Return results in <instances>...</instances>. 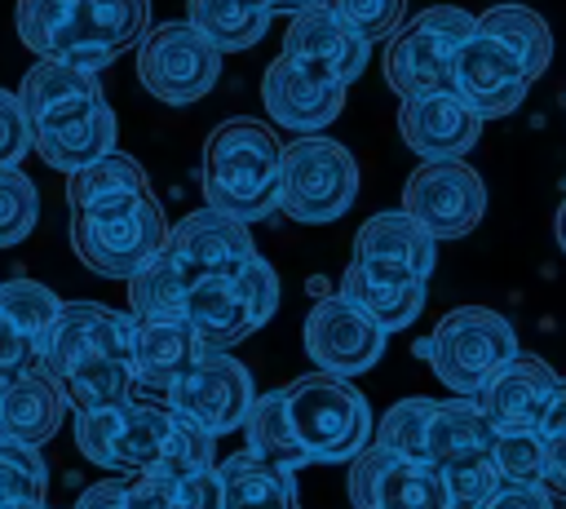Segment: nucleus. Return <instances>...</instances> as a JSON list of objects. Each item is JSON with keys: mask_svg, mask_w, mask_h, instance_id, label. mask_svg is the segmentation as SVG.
Instances as JSON below:
<instances>
[{"mask_svg": "<svg viewBox=\"0 0 566 509\" xmlns=\"http://www.w3.org/2000/svg\"><path fill=\"white\" fill-rule=\"evenodd\" d=\"M243 434L252 456L292 474L305 465L354 460L376 438L363 389L349 376H336L323 367L287 381L283 389L261 394L252 403Z\"/></svg>", "mask_w": 566, "mask_h": 509, "instance_id": "1", "label": "nucleus"}, {"mask_svg": "<svg viewBox=\"0 0 566 509\" xmlns=\"http://www.w3.org/2000/svg\"><path fill=\"white\" fill-rule=\"evenodd\" d=\"M261 252L248 235V221L221 208H199L181 217L168 230L164 248L128 279V310L137 319H181L186 297L239 274Z\"/></svg>", "mask_w": 566, "mask_h": 509, "instance_id": "2", "label": "nucleus"}, {"mask_svg": "<svg viewBox=\"0 0 566 509\" xmlns=\"http://www.w3.org/2000/svg\"><path fill=\"white\" fill-rule=\"evenodd\" d=\"M75 447L84 460L111 474H150V478H181L212 465V434L190 425L168 403L124 398L111 407L75 412Z\"/></svg>", "mask_w": 566, "mask_h": 509, "instance_id": "3", "label": "nucleus"}, {"mask_svg": "<svg viewBox=\"0 0 566 509\" xmlns=\"http://www.w3.org/2000/svg\"><path fill=\"white\" fill-rule=\"evenodd\" d=\"M18 97L31 120L35 155L49 168L75 173V168L93 164L97 155L115 150V111L102 93L97 71L40 58L22 75Z\"/></svg>", "mask_w": 566, "mask_h": 509, "instance_id": "4", "label": "nucleus"}, {"mask_svg": "<svg viewBox=\"0 0 566 509\" xmlns=\"http://www.w3.org/2000/svg\"><path fill=\"white\" fill-rule=\"evenodd\" d=\"M133 332H137L133 310L124 314L102 301H66L62 305L44 372L62 385V394L75 412H93V407L133 398V389H137Z\"/></svg>", "mask_w": 566, "mask_h": 509, "instance_id": "5", "label": "nucleus"}, {"mask_svg": "<svg viewBox=\"0 0 566 509\" xmlns=\"http://www.w3.org/2000/svg\"><path fill=\"white\" fill-rule=\"evenodd\" d=\"M203 199L239 221H265L283 208V146L270 124L234 115L203 142Z\"/></svg>", "mask_w": 566, "mask_h": 509, "instance_id": "6", "label": "nucleus"}, {"mask_svg": "<svg viewBox=\"0 0 566 509\" xmlns=\"http://www.w3.org/2000/svg\"><path fill=\"white\" fill-rule=\"evenodd\" d=\"M416 354L429 359L433 376L464 398H478L500 367H509L517 350V332L500 310L486 305H455L447 310L424 341H416Z\"/></svg>", "mask_w": 566, "mask_h": 509, "instance_id": "7", "label": "nucleus"}, {"mask_svg": "<svg viewBox=\"0 0 566 509\" xmlns=\"http://www.w3.org/2000/svg\"><path fill=\"white\" fill-rule=\"evenodd\" d=\"M495 438L500 429L486 420L478 398L455 394L433 407L424 434V465L447 478L455 509H482L500 491L504 474L495 465Z\"/></svg>", "mask_w": 566, "mask_h": 509, "instance_id": "8", "label": "nucleus"}, {"mask_svg": "<svg viewBox=\"0 0 566 509\" xmlns=\"http://www.w3.org/2000/svg\"><path fill=\"white\" fill-rule=\"evenodd\" d=\"M168 230L172 226L150 190L71 212V248L102 279H133L164 248Z\"/></svg>", "mask_w": 566, "mask_h": 509, "instance_id": "9", "label": "nucleus"}, {"mask_svg": "<svg viewBox=\"0 0 566 509\" xmlns=\"http://www.w3.org/2000/svg\"><path fill=\"white\" fill-rule=\"evenodd\" d=\"M478 31V18L460 4H429L385 40V84L398 97L451 89L455 53Z\"/></svg>", "mask_w": 566, "mask_h": 509, "instance_id": "10", "label": "nucleus"}, {"mask_svg": "<svg viewBox=\"0 0 566 509\" xmlns=\"http://www.w3.org/2000/svg\"><path fill=\"white\" fill-rule=\"evenodd\" d=\"M358 195V159L323 133H301L283 146V212L305 226L336 221Z\"/></svg>", "mask_w": 566, "mask_h": 509, "instance_id": "11", "label": "nucleus"}, {"mask_svg": "<svg viewBox=\"0 0 566 509\" xmlns=\"http://www.w3.org/2000/svg\"><path fill=\"white\" fill-rule=\"evenodd\" d=\"M274 310H279V274L265 257H256L239 274L217 279V283L199 288L195 297H186L181 319L203 336V345L230 350L243 336H252Z\"/></svg>", "mask_w": 566, "mask_h": 509, "instance_id": "12", "label": "nucleus"}, {"mask_svg": "<svg viewBox=\"0 0 566 509\" xmlns=\"http://www.w3.org/2000/svg\"><path fill=\"white\" fill-rule=\"evenodd\" d=\"M221 75V49L190 22L150 27L137 44V80L150 97L168 106L199 102Z\"/></svg>", "mask_w": 566, "mask_h": 509, "instance_id": "13", "label": "nucleus"}, {"mask_svg": "<svg viewBox=\"0 0 566 509\" xmlns=\"http://www.w3.org/2000/svg\"><path fill=\"white\" fill-rule=\"evenodd\" d=\"M168 407H177L190 425H199L203 434L221 438L248 425L256 389H252V372L226 354V350H203L164 394Z\"/></svg>", "mask_w": 566, "mask_h": 509, "instance_id": "14", "label": "nucleus"}, {"mask_svg": "<svg viewBox=\"0 0 566 509\" xmlns=\"http://www.w3.org/2000/svg\"><path fill=\"white\" fill-rule=\"evenodd\" d=\"M402 208L433 239H464L486 212V186L464 159H420L402 186Z\"/></svg>", "mask_w": 566, "mask_h": 509, "instance_id": "15", "label": "nucleus"}, {"mask_svg": "<svg viewBox=\"0 0 566 509\" xmlns=\"http://www.w3.org/2000/svg\"><path fill=\"white\" fill-rule=\"evenodd\" d=\"M349 505L354 509H455L447 478L411 456H398L380 443L363 447L349 460Z\"/></svg>", "mask_w": 566, "mask_h": 509, "instance_id": "16", "label": "nucleus"}, {"mask_svg": "<svg viewBox=\"0 0 566 509\" xmlns=\"http://www.w3.org/2000/svg\"><path fill=\"white\" fill-rule=\"evenodd\" d=\"M385 328L363 310L354 305L345 292H332V297H318L305 314V354L314 359V367L323 372H336V376H363L367 367L380 363L385 354Z\"/></svg>", "mask_w": 566, "mask_h": 509, "instance_id": "17", "label": "nucleus"}, {"mask_svg": "<svg viewBox=\"0 0 566 509\" xmlns=\"http://www.w3.org/2000/svg\"><path fill=\"white\" fill-rule=\"evenodd\" d=\"M62 305L66 301H57V292L35 279L0 283V381L49 367V341Z\"/></svg>", "mask_w": 566, "mask_h": 509, "instance_id": "18", "label": "nucleus"}, {"mask_svg": "<svg viewBox=\"0 0 566 509\" xmlns=\"http://www.w3.org/2000/svg\"><path fill=\"white\" fill-rule=\"evenodd\" d=\"M531 71H526V62L509 49V44H500L495 35H486L482 27L460 44V53H455V75H451V89L482 115V120H504V115H513L522 102H526V93H531Z\"/></svg>", "mask_w": 566, "mask_h": 509, "instance_id": "19", "label": "nucleus"}, {"mask_svg": "<svg viewBox=\"0 0 566 509\" xmlns=\"http://www.w3.org/2000/svg\"><path fill=\"white\" fill-rule=\"evenodd\" d=\"M345 89L349 84H340V80H332V75H323L310 62L287 58V53H279L261 75L265 115L287 133H323L340 115Z\"/></svg>", "mask_w": 566, "mask_h": 509, "instance_id": "20", "label": "nucleus"}, {"mask_svg": "<svg viewBox=\"0 0 566 509\" xmlns=\"http://www.w3.org/2000/svg\"><path fill=\"white\" fill-rule=\"evenodd\" d=\"M226 482L221 469H195L181 478H150V474H124L102 478L80 491L75 509H221Z\"/></svg>", "mask_w": 566, "mask_h": 509, "instance_id": "21", "label": "nucleus"}, {"mask_svg": "<svg viewBox=\"0 0 566 509\" xmlns=\"http://www.w3.org/2000/svg\"><path fill=\"white\" fill-rule=\"evenodd\" d=\"M398 133L420 159H464L482 137V115L455 93H416L398 106Z\"/></svg>", "mask_w": 566, "mask_h": 509, "instance_id": "22", "label": "nucleus"}, {"mask_svg": "<svg viewBox=\"0 0 566 509\" xmlns=\"http://www.w3.org/2000/svg\"><path fill=\"white\" fill-rule=\"evenodd\" d=\"M349 261H358L371 274H389V279H429L438 261V239L407 208L371 212L354 235Z\"/></svg>", "mask_w": 566, "mask_h": 509, "instance_id": "23", "label": "nucleus"}, {"mask_svg": "<svg viewBox=\"0 0 566 509\" xmlns=\"http://www.w3.org/2000/svg\"><path fill=\"white\" fill-rule=\"evenodd\" d=\"M283 53L310 62L314 71H323L340 84H354L367 66L371 40H363L332 4H314V9L292 13V27L283 31Z\"/></svg>", "mask_w": 566, "mask_h": 509, "instance_id": "24", "label": "nucleus"}, {"mask_svg": "<svg viewBox=\"0 0 566 509\" xmlns=\"http://www.w3.org/2000/svg\"><path fill=\"white\" fill-rule=\"evenodd\" d=\"M146 31H150V0H80L66 62L84 71H102L119 53L137 49Z\"/></svg>", "mask_w": 566, "mask_h": 509, "instance_id": "25", "label": "nucleus"}, {"mask_svg": "<svg viewBox=\"0 0 566 509\" xmlns=\"http://www.w3.org/2000/svg\"><path fill=\"white\" fill-rule=\"evenodd\" d=\"M557 385H562V376H557L544 359L517 354L509 367L495 372V381L478 394V403H482L486 420H491L500 434L535 429L539 416H544V407H548V398L557 394Z\"/></svg>", "mask_w": 566, "mask_h": 509, "instance_id": "26", "label": "nucleus"}, {"mask_svg": "<svg viewBox=\"0 0 566 509\" xmlns=\"http://www.w3.org/2000/svg\"><path fill=\"white\" fill-rule=\"evenodd\" d=\"M212 345H203V336L186 323V319H137L133 332V367H137V385L150 394H168V385Z\"/></svg>", "mask_w": 566, "mask_h": 509, "instance_id": "27", "label": "nucleus"}, {"mask_svg": "<svg viewBox=\"0 0 566 509\" xmlns=\"http://www.w3.org/2000/svg\"><path fill=\"white\" fill-rule=\"evenodd\" d=\"M66 394L49 372H27L13 381H0V434L18 443H49L66 420Z\"/></svg>", "mask_w": 566, "mask_h": 509, "instance_id": "28", "label": "nucleus"}, {"mask_svg": "<svg viewBox=\"0 0 566 509\" xmlns=\"http://www.w3.org/2000/svg\"><path fill=\"white\" fill-rule=\"evenodd\" d=\"M217 469H221V482H226L221 509H301L292 469H279V465L252 456L248 447L226 456Z\"/></svg>", "mask_w": 566, "mask_h": 509, "instance_id": "29", "label": "nucleus"}, {"mask_svg": "<svg viewBox=\"0 0 566 509\" xmlns=\"http://www.w3.org/2000/svg\"><path fill=\"white\" fill-rule=\"evenodd\" d=\"M340 292L363 305L385 332H398L407 323H416V314L424 310V279H389V274H371L358 261L345 266L340 274Z\"/></svg>", "mask_w": 566, "mask_h": 509, "instance_id": "30", "label": "nucleus"}, {"mask_svg": "<svg viewBox=\"0 0 566 509\" xmlns=\"http://www.w3.org/2000/svg\"><path fill=\"white\" fill-rule=\"evenodd\" d=\"M270 18L274 9L265 0H186V22L199 27L221 53L252 49L265 35Z\"/></svg>", "mask_w": 566, "mask_h": 509, "instance_id": "31", "label": "nucleus"}, {"mask_svg": "<svg viewBox=\"0 0 566 509\" xmlns=\"http://www.w3.org/2000/svg\"><path fill=\"white\" fill-rule=\"evenodd\" d=\"M137 190H150V181H146V168L124 150H106L93 164L66 173L71 212L75 208H93V204H111V199H124V195H137Z\"/></svg>", "mask_w": 566, "mask_h": 509, "instance_id": "32", "label": "nucleus"}, {"mask_svg": "<svg viewBox=\"0 0 566 509\" xmlns=\"http://www.w3.org/2000/svg\"><path fill=\"white\" fill-rule=\"evenodd\" d=\"M478 27L486 35H495L500 44H509L526 62L531 75L548 71V62H553V31H548V22L535 9H526V4H491L478 18Z\"/></svg>", "mask_w": 566, "mask_h": 509, "instance_id": "33", "label": "nucleus"}, {"mask_svg": "<svg viewBox=\"0 0 566 509\" xmlns=\"http://www.w3.org/2000/svg\"><path fill=\"white\" fill-rule=\"evenodd\" d=\"M75 4L80 0H18V9H13L18 40L35 58L66 62L71 35H75Z\"/></svg>", "mask_w": 566, "mask_h": 509, "instance_id": "34", "label": "nucleus"}, {"mask_svg": "<svg viewBox=\"0 0 566 509\" xmlns=\"http://www.w3.org/2000/svg\"><path fill=\"white\" fill-rule=\"evenodd\" d=\"M49 465L31 443L0 438V509H44Z\"/></svg>", "mask_w": 566, "mask_h": 509, "instance_id": "35", "label": "nucleus"}, {"mask_svg": "<svg viewBox=\"0 0 566 509\" xmlns=\"http://www.w3.org/2000/svg\"><path fill=\"white\" fill-rule=\"evenodd\" d=\"M40 195L22 168H0V248L22 243L35 230Z\"/></svg>", "mask_w": 566, "mask_h": 509, "instance_id": "36", "label": "nucleus"}, {"mask_svg": "<svg viewBox=\"0 0 566 509\" xmlns=\"http://www.w3.org/2000/svg\"><path fill=\"white\" fill-rule=\"evenodd\" d=\"M495 465L504 482H544V434L513 429L495 438Z\"/></svg>", "mask_w": 566, "mask_h": 509, "instance_id": "37", "label": "nucleus"}, {"mask_svg": "<svg viewBox=\"0 0 566 509\" xmlns=\"http://www.w3.org/2000/svg\"><path fill=\"white\" fill-rule=\"evenodd\" d=\"M363 40H389L398 27H402V13H407V0H327Z\"/></svg>", "mask_w": 566, "mask_h": 509, "instance_id": "38", "label": "nucleus"}, {"mask_svg": "<svg viewBox=\"0 0 566 509\" xmlns=\"http://www.w3.org/2000/svg\"><path fill=\"white\" fill-rule=\"evenodd\" d=\"M31 146L35 142H31V120L22 111V97L0 89V168H18Z\"/></svg>", "mask_w": 566, "mask_h": 509, "instance_id": "39", "label": "nucleus"}, {"mask_svg": "<svg viewBox=\"0 0 566 509\" xmlns=\"http://www.w3.org/2000/svg\"><path fill=\"white\" fill-rule=\"evenodd\" d=\"M553 491L544 482H500V491L482 509H553Z\"/></svg>", "mask_w": 566, "mask_h": 509, "instance_id": "40", "label": "nucleus"}, {"mask_svg": "<svg viewBox=\"0 0 566 509\" xmlns=\"http://www.w3.org/2000/svg\"><path fill=\"white\" fill-rule=\"evenodd\" d=\"M544 487L557 500H566V434L544 438Z\"/></svg>", "mask_w": 566, "mask_h": 509, "instance_id": "41", "label": "nucleus"}, {"mask_svg": "<svg viewBox=\"0 0 566 509\" xmlns=\"http://www.w3.org/2000/svg\"><path fill=\"white\" fill-rule=\"evenodd\" d=\"M544 438H557V434H566V376H562V385H557V394L548 398V407H544V416H539V425H535Z\"/></svg>", "mask_w": 566, "mask_h": 509, "instance_id": "42", "label": "nucleus"}, {"mask_svg": "<svg viewBox=\"0 0 566 509\" xmlns=\"http://www.w3.org/2000/svg\"><path fill=\"white\" fill-rule=\"evenodd\" d=\"M274 13H301V9H314V4H327V0H265Z\"/></svg>", "mask_w": 566, "mask_h": 509, "instance_id": "43", "label": "nucleus"}, {"mask_svg": "<svg viewBox=\"0 0 566 509\" xmlns=\"http://www.w3.org/2000/svg\"><path fill=\"white\" fill-rule=\"evenodd\" d=\"M553 230H557V243H562V252H566V199L557 204V221H553Z\"/></svg>", "mask_w": 566, "mask_h": 509, "instance_id": "44", "label": "nucleus"}, {"mask_svg": "<svg viewBox=\"0 0 566 509\" xmlns=\"http://www.w3.org/2000/svg\"><path fill=\"white\" fill-rule=\"evenodd\" d=\"M0 438H4V434H0Z\"/></svg>", "mask_w": 566, "mask_h": 509, "instance_id": "45", "label": "nucleus"}]
</instances>
